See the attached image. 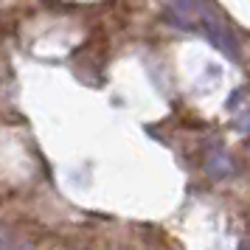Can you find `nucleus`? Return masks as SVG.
<instances>
[{"mask_svg":"<svg viewBox=\"0 0 250 250\" xmlns=\"http://www.w3.org/2000/svg\"><path fill=\"white\" fill-rule=\"evenodd\" d=\"M200 28H203L205 40H208V42H214L216 51H222V54L230 57V59L239 57V40H236V34H233V31H230L219 17H214V14H203V17H200Z\"/></svg>","mask_w":250,"mask_h":250,"instance_id":"obj_1","label":"nucleus"},{"mask_svg":"<svg viewBox=\"0 0 250 250\" xmlns=\"http://www.w3.org/2000/svg\"><path fill=\"white\" fill-rule=\"evenodd\" d=\"M171 6V14L177 17V23L188 25L194 20V14H197V0H169Z\"/></svg>","mask_w":250,"mask_h":250,"instance_id":"obj_2","label":"nucleus"}]
</instances>
